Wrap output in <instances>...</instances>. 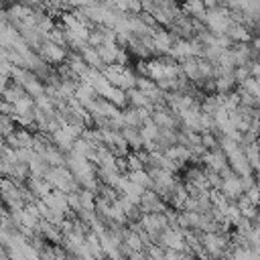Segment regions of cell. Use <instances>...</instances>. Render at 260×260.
<instances>
[{
  "instance_id": "5b68a950",
  "label": "cell",
  "mask_w": 260,
  "mask_h": 260,
  "mask_svg": "<svg viewBox=\"0 0 260 260\" xmlns=\"http://www.w3.org/2000/svg\"><path fill=\"white\" fill-rule=\"evenodd\" d=\"M228 199H232V201H236L240 195H244L246 191H244V183H242V177L240 175H232V177H228V179H223V183H221V189H219Z\"/></svg>"
},
{
  "instance_id": "9c48e42d",
  "label": "cell",
  "mask_w": 260,
  "mask_h": 260,
  "mask_svg": "<svg viewBox=\"0 0 260 260\" xmlns=\"http://www.w3.org/2000/svg\"><path fill=\"white\" fill-rule=\"evenodd\" d=\"M236 79L238 83H244L248 77H252V71H250V65H242V67H236Z\"/></svg>"
},
{
  "instance_id": "3957f363",
  "label": "cell",
  "mask_w": 260,
  "mask_h": 260,
  "mask_svg": "<svg viewBox=\"0 0 260 260\" xmlns=\"http://www.w3.org/2000/svg\"><path fill=\"white\" fill-rule=\"evenodd\" d=\"M201 162L205 165V169H211V171H217V173H221L230 165L228 154L221 150V146L213 148V150H205V154L201 156Z\"/></svg>"
},
{
  "instance_id": "6da1fadb",
  "label": "cell",
  "mask_w": 260,
  "mask_h": 260,
  "mask_svg": "<svg viewBox=\"0 0 260 260\" xmlns=\"http://www.w3.org/2000/svg\"><path fill=\"white\" fill-rule=\"evenodd\" d=\"M37 53H39L49 65H51V63L61 65V63L67 61V55H69L65 47H61V45H57V43H53V41H49V39L43 43V47H41Z\"/></svg>"
},
{
  "instance_id": "ba28073f",
  "label": "cell",
  "mask_w": 260,
  "mask_h": 260,
  "mask_svg": "<svg viewBox=\"0 0 260 260\" xmlns=\"http://www.w3.org/2000/svg\"><path fill=\"white\" fill-rule=\"evenodd\" d=\"M128 177H130L134 183H138L140 187H144V189H152V175H150V171H148V169L130 171V173H128Z\"/></svg>"
},
{
  "instance_id": "8992f818",
  "label": "cell",
  "mask_w": 260,
  "mask_h": 260,
  "mask_svg": "<svg viewBox=\"0 0 260 260\" xmlns=\"http://www.w3.org/2000/svg\"><path fill=\"white\" fill-rule=\"evenodd\" d=\"M102 98H106L108 102H112L114 106H118V108H126L128 106V93L124 91V89H120V87H116V85H108L102 93H100Z\"/></svg>"
},
{
  "instance_id": "277c9868",
  "label": "cell",
  "mask_w": 260,
  "mask_h": 260,
  "mask_svg": "<svg viewBox=\"0 0 260 260\" xmlns=\"http://www.w3.org/2000/svg\"><path fill=\"white\" fill-rule=\"evenodd\" d=\"M175 39H177V37H175L173 32H167V30H162V28H156V30L152 32V47H154V53H158V55H169V51H171Z\"/></svg>"
},
{
  "instance_id": "7a4b0ae2",
  "label": "cell",
  "mask_w": 260,
  "mask_h": 260,
  "mask_svg": "<svg viewBox=\"0 0 260 260\" xmlns=\"http://www.w3.org/2000/svg\"><path fill=\"white\" fill-rule=\"evenodd\" d=\"M165 203H167V201H165L154 189H146V191L142 193V197H140V207H142L144 213H162V211L167 209Z\"/></svg>"
},
{
  "instance_id": "30bf717a",
  "label": "cell",
  "mask_w": 260,
  "mask_h": 260,
  "mask_svg": "<svg viewBox=\"0 0 260 260\" xmlns=\"http://www.w3.org/2000/svg\"><path fill=\"white\" fill-rule=\"evenodd\" d=\"M165 260H181V252L179 250H167Z\"/></svg>"
},
{
  "instance_id": "52a82bcc",
  "label": "cell",
  "mask_w": 260,
  "mask_h": 260,
  "mask_svg": "<svg viewBox=\"0 0 260 260\" xmlns=\"http://www.w3.org/2000/svg\"><path fill=\"white\" fill-rule=\"evenodd\" d=\"M126 93H128V106H132V108H152L154 110V106H152V102H150L146 91L134 87V89H128Z\"/></svg>"
},
{
  "instance_id": "8fae6325",
  "label": "cell",
  "mask_w": 260,
  "mask_h": 260,
  "mask_svg": "<svg viewBox=\"0 0 260 260\" xmlns=\"http://www.w3.org/2000/svg\"><path fill=\"white\" fill-rule=\"evenodd\" d=\"M181 260H199L193 252H189V250H185V252H181Z\"/></svg>"
}]
</instances>
